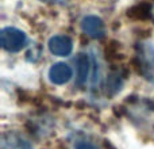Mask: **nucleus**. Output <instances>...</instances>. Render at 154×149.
<instances>
[{
  "label": "nucleus",
  "instance_id": "nucleus-1",
  "mask_svg": "<svg viewBox=\"0 0 154 149\" xmlns=\"http://www.w3.org/2000/svg\"><path fill=\"white\" fill-rule=\"evenodd\" d=\"M0 42L4 50L10 53L20 52L27 43V37L22 30L15 27H4L0 33Z\"/></svg>",
  "mask_w": 154,
  "mask_h": 149
},
{
  "label": "nucleus",
  "instance_id": "nucleus-2",
  "mask_svg": "<svg viewBox=\"0 0 154 149\" xmlns=\"http://www.w3.org/2000/svg\"><path fill=\"white\" fill-rule=\"evenodd\" d=\"M81 30L93 40H101L106 35V27H104L103 21L95 15H88L82 18Z\"/></svg>",
  "mask_w": 154,
  "mask_h": 149
},
{
  "label": "nucleus",
  "instance_id": "nucleus-3",
  "mask_svg": "<svg viewBox=\"0 0 154 149\" xmlns=\"http://www.w3.org/2000/svg\"><path fill=\"white\" fill-rule=\"evenodd\" d=\"M49 50L56 56H69L73 50V41L66 35H54L49 40Z\"/></svg>",
  "mask_w": 154,
  "mask_h": 149
},
{
  "label": "nucleus",
  "instance_id": "nucleus-4",
  "mask_svg": "<svg viewBox=\"0 0 154 149\" xmlns=\"http://www.w3.org/2000/svg\"><path fill=\"white\" fill-rule=\"evenodd\" d=\"M73 76V71L65 62H56L54 65H51V68L49 69V79L53 84L62 85L65 83H68Z\"/></svg>",
  "mask_w": 154,
  "mask_h": 149
},
{
  "label": "nucleus",
  "instance_id": "nucleus-5",
  "mask_svg": "<svg viewBox=\"0 0 154 149\" xmlns=\"http://www.w3.org/2000/svg\"><path fill=\"white\" fill-rule=\"evenodd\" d=\"M139 59H141L142 72L146 76V79H149L150 81L154 83V46H142Z\"/></svg>",
  "mask_w": 154,
  "mask_h": 149
},
{
  "label": "nucleus",
  "instance_id": "nucleus-6",
  "mask_svg": "<svg viewBox=\"0 0 154 149\" xmlns=\"http://www.w3.org/2000/svg\"><path fill=\"white\" fill-rule=\"evenodd\" d=\"M77 85H84L88 80L89 76V71H91V61L88 54L85 53H80L77 56Z\"/></svg>",
  "mask_w": 154,
  "mask_h": 149
},
{
  "label": "nucleus",
  "instance_id": "nucleus-7",
  "mask_svg": "<svg viewBox=\"0 0 154 149\" xmlns=\"http://www.w3.org/2000/svg\"><path fill=\"white\" fill-rule=\"evenodd\" d=\"M2 148L3 149H32L29 141H26L24 138H22L20 136H18L15 133L5 134L3 137Z\"/></svg>",
  "mask_w": 154,
  "mask_h": 149
},
{
  "label": "nucleus",
  "instance_id": "nucleus-8",
  "mask_svg": "<svg viewBox=\"0 0 154 149\" xmlns=\"http://www.w3.org/2000/svg\"><path fill=\"white\" fill-rule=\"evenodd\" d=\"M75 149H97V147H95L91 142H85V141H80L75 145Z\"/></svg>",
  "mask_w": 154,
  "mask_h": 149
}]
</instances>
